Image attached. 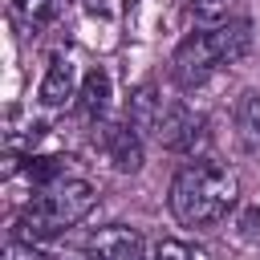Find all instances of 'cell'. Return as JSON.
I'll return each instance as SVG.
<instances>
[{"instance_id": "6da1fadb", "label": "cell", "mask_w": 260, "mask_h": 260, "mask_svg": "<svg viewBox=\"0 0 260 260\" xmlns=\"http://www.w3.org/2000/svg\"><path fill=\"white\" fill-rule=\"evenodd\" d=\"M236 203H240V179L211 158L183 162L167 191V207L183 228H215L236 211Z\"/></svg>"}, {"instance_id": "8fae6325", "label": "cell", "mask_w": 260, "mask_h": 260, "mask_svg": "<svg viewBox=\"0 0 260 260\" xmlns=\"http://www.w3.org/2000/svg\"><path fill=\"white\" fill-rule=\"evenodd\" d=\"M57 12V0H8V16L24 32H41Z\"/></svg>"}, {"instance_id": "9c48e42d", "label": "cell", "mask_w": 260, "mask_h": 260, "mask_svg": "<svg viewBox=\"0 0 260 260\" xmlns=\"http://www.w3.org/2000/svg\"><path fill=\"white\" fill-rule=\"evenodd\" d=\"M162 98H158V85H138L134 93H130V102H126V122L142 134V138H150V134H158V122H162Z\"/></svg>"}, {"instance_id": "8992f818", "label": "cell", "mask_w": 260, "mask_h": 260, "mask_svg": "<svg viewBox=\"0 0 260 260\" xmlns=\"http://www.w3.org/2000/svg\"><path fill=\"white\" fill-rule=\"evenodd\" d=\"M81 252H85V260H146V240L138 228L106 223V228L85 236Z\"/></svg>"}, {"instance_id": "30bf717a", "label": "cell", "mask_w": 260, "mask_h": 260, "mask_svg": "<svg viewBox=\"0 0 260 260\" xmlns=\"http://www.w3.org/2000/svg\"><path fill=\"white\" fill-rule=\"evenodd\" d=\"M232 122H236L240 150L252 154V158H260V89H244V93L236 98Z\"/></svg>"}, {"instance_id": "7a4b0ae2", "label": "cell", "mask_w": 260, "mask_h": 260, "mask_svg": "<svg viewBox=\"0 0 260 260\" xmlns=\"http://www.w3.org/2000/svg\"><path fill=\"white\" fill-rule=\"evenodd\" d=\"M98 187L89 179H73V175H61L53 183H45L41 191H32V199L20 207L16 215V236L24 240H53V236H65L69 228H77L93 207H98Z\"/></svg>"}, {"instance_id": "4fadbf2b", "label": "cell", "mask_w": 260, "mask_h": 260, "mask_svg": "<svg viewBox=\"0 0 260 260\" xmlns=\"http://www.w3.org/2000/svg\"><path fill=\"white\" fill-rule=\"evenodd\" d=\"M228 4L232 0H191V16L199 20V28H211L228 20Z\"/></svg>"}, {"instance_id": "7c38bea8", "label": "cell", "mask_w": 260, "mask_h": 260, "mask_svg": "<svg viewBox=\"0 0 260 260\" xmlns=\"http://www.w3.org/2000/svg\"><path fill=\"white\" fill-rule=\"evenodd\" d=\"M232 236L248 248H260V207H240L232 219Z\"/></svg>"}, {"instance_id": "52a82bcc", "label": "cell", "mask_w": 260, "mask_h": 260, "mask_svg": "<svg viewBox=\"0 0 260 260\" xmlns=\"http://www.w3.org/2000/svg\"><path fill=\"white\" fill-rule=\"evenodd\" d=\"M81 77H85V73H77V61H73V57L53 53V57H49V69H45V77H41V85H37V102H41L45 110H61V106L77 102Z\"/></svg>"}, {"instance_id": "277c9868", "label": "cell", "mask_w": 260, "mask_h": 260, "mask_svg": "<svg viewBox=\"0 0 260 260\" xmlns=\"http://www.w3.org/2000/svg\"><path fill=\"white\" fill-rule=\"evenodd\" d=\"M154 138H158L167 150H175V154L199 158V150L207 146V122H203V114H195L187 102H167Z\"/></svg>"}, {"instance_id": "3957f363", "label": "cell", "mask_w": 260, "mask_h": 260, "mask_svg": "<svg viewBox=\"0 0 260 260\" xmlns=\"http://www.w3.org/2000/svg\"><path fill=\"white\" fill-rule=\"evenodd\" d=\"M248 49H252V24H248V20H223V24L199 28V32H191V37L175 49V57H171V77H175V85L195 89V85H203L211 73L244 61Z\"/></svg>"}, {"instance_id": "5b68a950", "label": "cell", "mask_w": 260, "mask_h": 260, "mask_svg": "<svg viewBox=\"0 0 260 260\" xmlns=\"http://www.w3.org/2000/svg\"><path fill=\"white\" fill-rule=\"evenodd\" d=\"M93 146L106 154V162L122 175L142 171V134L122 118V122H98L93 126Z\"/></svg>"}, {"instance_id": "9a60e30c", "label": "cell", "mask_w": 260, "mask_h": 260, "mask_svg": "<svg viewBox=\"0 0 260 260\" xmlns=\"http://www.w3.org/2000/svg\"><path fill=\"white\" fill-rule=\"evenodd\" d=\"M4 260H49V256L37 248V240L12 236V240H8V248H4Z\"/></svg>"}, {"instance_id": "5bb4252c", "label": "cell", "mask_w": 260, "mask_h": 260, "mask_svg": "<svg viewBox=\"0 0 260 260\" xmlns=\"http://www.w3.org/2000/svg\"><path fill=\"white\" fill-rule=\"evenodd\" d=\"M146 260H195V252H191L183 240H171V236H162V240H154V244H150Z\"/></svg>"}, {"instance_id": "ba28073f", "label": "cell", "mask_w": 260, "mask_h": 260, "mask_svg": "<svg viewBox=\"0 0 260 260\" xmlns=\"http://www.w3.org/2000/svg\"><path fill=\"white\" fill-rule=\"evenodd\" d=\"M110 98H114V89H110V73L106 69H89L85 77H81V89H77V114L85 118V122H106V110H110Z\"/></svg>"}]
</instances>
